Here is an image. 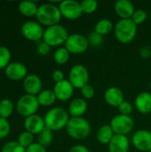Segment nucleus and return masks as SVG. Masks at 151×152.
<instances>
[{"label":"nucleus","mask_w":151,"mask_h":152,"mask_svg":"<svg viewBox=\"0 0 151 152\" xmlns=\"http://www.w3.org/2000/svg\"><path fill=\"white\" fill-rule=\"evenodd\" d=\"M14 105L10 99L5 98L0 101V118L7 119L12 115Z\"/></svg>","instance_id":"nucleus-26"},{"label":"nucleus","mask_w":151,"mask_h":152,"mask_svg":"<svg viewBox=\"0 0 151 152\" xmlns=\"http://www.w3.org/2000/svg\"><path fill=\"white\" fill-rule=\"evenodd\" d=\"M38 5L33 2V1H29V0H24L20 2L19 5H18V9L19 12L26 16V17H33L36 16L37 13V10H38Z\"/></svg>","instance_id":"nucleus-22"},{"label":"nucleus","mask_w":151,"mask_h":152,"mask_svg":"<svg viewBox=\"0 0 151 152\" xmlns=\"http://www.w3.org/2000/svg\"><path fill=\"white\" fill-rule=\"evenodd\" d=\"M65 129L69 136L75 140L86 139L92 131L91 124L83 117L70 118Z\"/></svg>","instance_id":"nucleus-2"},{"label":"nucleus","mask_w":151,"mask_h":152,"mask_svg":"<svg viewBox=\"0 0 151 152\" xmlns=\"http://www.w3.org/2000/svg\"><path fill=\"white\" fill-rule=\"evenodd\" d=\"M36 98H37L39 105L44 106V107L52 106L57 100L53 90H50V89L42 90L39 93V94L36 96Z\"/></svg>","instance_id":"nucleus-24"},{"label":"nucleus","mask_w":151,"mask_h":152,"mask_svg":"<svg viewBox=\"0 0 151 152\" xmlns=\"http://www.w3.org/2000/svg\"><path fill=\"white\" fill-rule=\"evenodd\" d=\"M50 50H51V46L44 41H41L37 45V47H36V51H37L38 54H40V55L48 54L50 53Z\"/></svg>","instance_id":"nucleus-38"},{"label":"nucleus","mask_w":151,"mask_h":152,"mask_svg":"<svg viewBox=\"0 0 151 152\" xmlns=\"http://www.w3.org/2000/svg\"><path fill=\"white\" fill-rule=\"evenodd\" d=\"M87 40H88L89 45H91L93 47H100L104 42L103 36L96 33L95 31L91 32L87 36Z\"/></svg>","instance_id":"nucleus-33"},{"label":"nucleus","mask_w":151,"mask_h":152,"mask_svg":"<svg viewBox=\"0 0 151 152\" xmlns=\"http://www.w3.org/2000/svg\"><path fill=\"white\" fill-rule=\"evenodd\" d=\"M17 142L22 147H24L25 149H27L28 147H29L31 144L34 143V134H30L29 132L24 131V132H22V133L20 134Z\"/></svg>","instance_id":"nucleus-30"},{"label":"nucleus","mask_w":151,"mask_h":152,"mask_svg":"<svg viewBox=\"0 0 151 152\" xmlns=\"http://www.w3.org/2000/svg\"><path fill=\"white\" fill-rule=\"evenodd\" d=\"M104 100L109 106L118 107L125 101L123 91L117 86H111L105 91Z\"/></svg>","instance_id":"nucleus-19"},{"label":"nucleus","mask_w":151,"mask_h":152,"mask_svg":"<svg viewBox=\"0 0 151 152\" xmlns=\"http://www.w3.org/2000/svg\"><path fill=\"white\" fill-rule=\"evenodd\" d=\"M137 34V25L132 19L120 20L115 26V36L117 39L124 44L127 45L133 42Z\"/></svg>","instance_id":"nucleus-4"},{"label":"nucleus","mask_w":151,"mask_h":152,"mask_svg":"<svg viewBox=\"0 0 151 152\" xmlns=\"http://www.w3.org/2000/svg\"><path fill=\"white\" fill-rule=\"evenodd\" d=\"M114 135H115V133L112 130L111 126L109 125H104L99 128L97 134H96V138L100 143L109 145V143L110 142Z\"/></svg>","instance_id":"nucleus-23"},{"label":"nucleus","mask_w":151,"mask_h":152,"mask_svg":"<svg viewBox=\"0 0 151 152\" xmlns=\"http://www.w3.org/2000/svg\"><path fill=\"white\" fill-rule=\"evenodd\" d=\"M114 9L116 13L121 20L131 19L136 11L133 4L129 0H118L115 3Z\"/></svg>","instance_id":"nucleus-17"},{"label":"nucleus","mask_w":151,"mask_h":152,"mask_svg":"<svg viewBox=\"0 0 151 152\" xmlns=\"http://www.w3.org/2000/svg\"><path fill=\"white\" fill-rule=\"evenodd\" d=\"M150 91H151V82H150Z\"/></svg>","instance_id":"nucleus-43"},{"label":"nucleus","mask_w":151,"mask_h":152,"mask_svg":"<svg viewBox=\"0 0 151 152\" xmlns=\"http://www.w3.org/2000/svg\"><path fill=\"white\" fill-rule=\"evenodd\" d=\"M132 143L140 151L149 152L151 150V132L149 130H138L132 137Z\"/></svg>","instance_id":"nucleus-12"},{"label":"nucleus","mask_w":151,"mask_h":152,"mask_svg":"<svg viewBox=\"0 0 151 152\" xmlns=\"http://www.w3.org/2000/svg\"><path fill=\"white\" fill-rule=\"evenodd\" d=\"M69 118V111L61 107H54L50 109L45 113L44 118L45 127L53 132L66 128Z\"/></svg>","instance_id":"nucleus-1"},{"label":"nucleus","mask_w":151,"mask_h":152,"mask_svg":"<svg viewBox=\"0 0 151 152\" xmlns=\"http://www.w3.org/2000/svg\"><path fill=\"white\" fill-rule=\"evenodd\" d=\"M52 77H53V81L55 83H59V82H61V81L65 80V78H64V73L61 69H55V70H53V72L52 74Z\"/></svg>","instance_id":"nucleus-40"},{"label":"nucleus","mask_w":151,"mask_h":152,"mask_svg":"<svg viewBox=\"0 0 151 152\" xmlns=\"http://www.w3.org/2000/svg\"><path fill=\"white\" fill-rule=\"evenodd\" d=\"M80 90H81V94H82V95H83V97H84L85 100H90V99L93 98L94 95H95V90H94V88L91 85H89V84L86 85V86H85Z\"/></svg>","instance_id":"nucleus-37"},{"label":"nucleus","mask_w":151,"mask_h":152,"mask_svg":"<svg viewBox=\"0 0 151 152\" xmlns=\"http://www.w3.org/2000/svg\"><path fill=\"white\" fill-rule=\"evenodd\" d=\"M4 74L10 80L23 81V79L28 76V69L22 62L12 61L4 69Z\"/></svg>","instance_id":"nucleus-13"},{"label":"nucleus","mask_w":151,"mask_h":152,"mask_svg":"<svg viewBox=\"0 0 151 152\" xmlns=\"http://www.w3.org/2000/svg\"><path fill=\"white\" fill-rule=\"evenodd\" d=\"M109 126L115 134L127 135L134 127V121L131 116L118 114L112 118Z\"/></svg>","instance_id":"nucleus-7"},{"label":"nucleus","mask_w":151,"mask_h":152,"mask_svg":"<svg viewBox=\"0 0 151 152\" xmlns=\"http://www.w3.org/2000/svg\"><path fill=\"white\" fill-rule=\"evenodd\" d=\"M1 152H26V149L22 147L18 142L12 141L3 145Z\"/></svg>","instance_id":"nucleus-31"},{"label":"nucleus","mask_w":151,"mask_h":152,"mask_svg":"<svg viewBox=\"0 0 151 152\" xmlns=\"http://www.w3.org/2000/svg\"><path fill=\"white\" fill-rule=\"evenodd\" d=\"M134 105L136 110L143 114L147 115L151 112V94L148 92L140 93L134 101Z\"/></svg>","instance_id":"nucleus-21"},{"label":"nucleus","mask_w":151,"mask_h":152,"mask_svg":"<svg viewBox=\"0 0 151 152\" xmlns=\"http://www.w3.org/2000/svg\"><path fill=\"white\" fill-rule=\"evenodd\" d=\"M22 86L27 94L37 96L42 91V80L36 74H28L22 81Z\"/></svg>","instance_id":"nucleus-14"},{"label":"nucleus","mask_w":151,"mask_h":152,"mask_svg":"<svg viewBox=\"0 0 151 152\" xmlns=\"http://www.w3.org/2000/svg\"><path fill=\"white\" fill-rule=\"evenodd\" d=\"M39 106L40 105L38 103L36 96L26 94L18 100L16 110L20 116L26 118L29 116L35 115L38 110Z\"/></svg>","instance_id":"nucleus-6"},{"label":"nucleus","mask_w":151,"mask_h":152,"mask_svg":"<svg viewBox=\"0 0 151 152\" xmlns=\"http://www.w3.org/2000/svg\"><path fill=\"white\" fill-rule=\"evenodd\" d=\"M70 53L65 47H59L53 53V60L57 64L62 65L69 61Z\"/></svg>","instance_id":"nucleus-27"},{"label":"nucleus","mask_w":151,"mask_h":152,"mask_svg":"<svg viewBox=\"0 0 151 152\" xmlns=\"http://www.w3.org/2000/svg\"><path fill=\"white\" fill-rule=\"evenodd\" d=\"M59 9L61 16L68 20H77L83 13L80 3L76 0L61 1L59 4Z\"/></svg>","instance_id":"nucleus-11"},{"label":"nucleus","mask_w":151,"mask_h":152,"mask_svg":"<svg viewBox=\"0 0 151 152\" xmlns=\"http://www.w3.org/2000/svg\"><path fill=\"white\" fill-rule=\"evenodd\" d=\"M89 46L87 37L79 33L69 35L65 42V48L72 54H81L85 53Z\"/></svg>","instance_id":"nucleus-8"},{"label":"nucleus","mask_w":151,"mask_h":152,"mask_svg":"<svg viewBox=\"0 0 151 152\" xmlns=\"http://www.w3.org/2000/svg\"><path fill=\"white\" fill-rule=\"evenodd\" d=\"M117 108H118V111L120 114L126 115V116H130V114H132L133 110V105L129 102H126V101H124Z\"/></svg>","instance_id":"nucleus-36"},{"label":"nucleus","mask_w":151,"mask_h":152,"mask_svg":"<svg viewBox=\"0 0 151 152\" xmlns=\"http://www.w3.org/2000/svg\"><path fill=\"white\" fill-rule=\"evenodd\" d=\"M26 152H47L44 146L39 144L38 142H34L29 147L26 149Z\"/></svg>","instance_id":"nucleus-39"},{"label":"nucleus","mask_w":151,"mask_h":152,"mask_svg":"<svg viewBox=\"0 0 151 152\" xmlns=\"http://www.w3.org/2000/svg\"><path fill=\"white\" fill-rule=\"evenodd\" d=\"M53 140V131L48 129L47 127H44V129L37 134V142L44 147L49 146Z\"/></svg>","instance_id":"nucleus-28"},{"label":"nucleus","mask_w":151,"mask_h":152,"mask_svg":"<svg viewBox=\"0 0 151 152\" xmlns=\"http://www.w3.org/2000/svg\"><path fill=\"white\" fill-rule=\"evenodd\" d=\"M36 17L41 25L51 27L59 24L62 16L61 14L59 6L51 3H45L38 7Z\"/></svg>","instance_id":"nucleus-3"},{"label":"nucleus","mask_w":151,"mask_h":152,"mask_svg":"<svg viewBox=\"0 0 151 152\" xmlns=\"http://www.w3.org/2000/svg\"><path fill=\"white\" fill-rule=\"evenodd\" d=\"M88 109V104L84 98H76L69 105V114L71 118L83 117Z\"/></svg>","instance_id":"nucleus-20"},{"label":"nucleus","mask_w":151,"mask_h":152,"mask_svg":"<svg viewBox=\"0 0 151 152\" xmlns=\"http://www.w3.org/2000/svg\"><path fill=\"white\" fill-rule=\"evenodd\" d=\"M131 19L133 20V21L136 25L142 24L146 20V19H147V12L144 10H142V9L136 10Z\"/></svg>","instance_id":"nucleus-35"},{"label":"nucleus","mask_w":151,"mask_h":152,"mask_svg":"<svg viewBox=\"0 0 151 152\" xmlns=\"http://www.w3.org/2000/svg\"><path fill=\"white\" fill-rule=\"evenodd\" d=\"M141 53H142V56L143 58H145V59L149 58V57H150V55L151 54L150 52V51H149V49H147V48H143V49H142Z\"/></svg>","instance_id":"nucleus-42"},{"label":"nucleus","mask_w":151,"mask_h":152,"mask_svg":"<svg viewBox=\"0 0 151 152\" xmlns=\"http://www.w3.org/2000/svg\"><path fill=\"white\" fill-rule=\"evenodd\" d=\"M24 128L25 131L29 132L32 134H39L45 127L44 119L41 116L35 114L29 116L25 118L24 120Z\"/></svg>","instance_id":"nucleus-15"},{"label":"nucleus","mask_w":151,"mask_h":152,"mask_svg":"<svg viewBox=\"0 0 151 152\" xmlns=\"http://www.w3.org/2000/svg\"><path fill=\"white\" fill-rule=\"evenodd\" d=\"M69 152H90L88 148L84 145H75L73 146Z\"/></svg>","instance_id":"nucleus-41"},{"label":"nucleus","mask_w":151,"mask_h":152,"mask_svg":"<svg viewBox=\"0 0 151 152\" xmlns=\"http://www.w3.org/2000/svg\"><path fill=\"white\" fill-rule=\"evenodd\" d=\"M74 86L71 85V83L69 80H63L59 83H55L53 87V92L55 94V96L57 100L65 102L73 96L74 94Z\"/></svg>","instance_id":"nucleus-16"},{"label":"nucleus","mask_w":151,"mask_h":152,"mask_svg":"<svg viewBox=\"0 0 151 152\" xmlns=\"http://www.w3.org/2000/svg\"><path fill=\"white\" fill-rule=\"evenodd\" d=\"M22 36L29 41H39L43 39L44 28L38 21L28 20L24 22L20 28Z\"/></svg>","instance_id":"nucleus-10"},{"label":"nucleus","mask_w":151,"mask_h":152,"mask_svg":"<svg viewBox=\"0 0 151 152\" xmlns=\"http://www.w3.org/2000/svg\"><path fill=\"white\" fill-rule=\"evenodd\" d=\"M69 81L74 86V88L81 89L89 82V72L82 64L74 65L69 73Z\"/></svg>","instance_id":"nucleus-9"},{"label":"nucleus","mask_w":151,"mask_h":152,"mask_svg":"<svg viewBox=\"0 0 151 152\" xmlns=\"http://www.w3.org/2000/svg\"><path fill=\"white\" fill-rule=\"evenodd\" d=\"M11 52L10 50L3 45H0V69H5L11 63Z\"/></svg>","instance_id":"nucleus-29"},{"label":"nucleus","mask_w":151,"mask_h":152,"mask_svg":"<svg viewBox=\"0 0 151 152\" xmlns=\"http://www.w3.org/2000/svg\"><path fill=\"white\" fill-rule=\"evenodd\" d=\"M108 146L109 152H128L130 141L127 135L115 134Z\"/></svg>","instance_id":"nucleus-18"},{"label":"nucleus","mask_w":151,"mask_h":152,"mask_svg":"<svg viewBox=\"0 0 151 152\" xmlns=\"http://www.w3.org/2000/svg\"><path fill=\"white\" fill-rule=\"evenodd\" d=\"M68 37L69 33L66 28L61 24H56L51 27H47L44 29L43 41L48 44L51 47H56L65 45Z\"/></svg>","instance_id":"nucleus-5"},{"label":"nucleus","mask_w":151,"mask_h":152,"mask_svg":"<svg viewBox=\"0 0 151 152\" xmlns=\"http://www.w3.org/2000/svg\"><path fill=\"white\" fill-rule=\"evenodd\" d=\"M113 28H114V25L110 20L101 19L96 23L93 31H95L96 33H98L101 36H104V35L109 34L113 29Z\"/></svg>","instance_id":"nucleus-25"},{"label":"nucleus","mask_w":151,"mask_h":152,"mask_svg":"<svg viewBox=\"0 0 151 152\" xmlns=\"http://www.w3.org/2000/svg\"><path fill=\"white\" fill-rule=\"evenodd\" d=\"M83 13L90 14L94 12L98 8V2L95 0H84L80 3Z\"/></svg>","instance_id":"nucleus-32"},{"label":"nucleus","mask_w":151,"mask_h":152,"mask_svg":"<svg viewBox=\"0 0 151 152\" xmlns=\"http://www.w3.org/2000/svg\"><path fill=\"white\" fill-rule=\"evenodd\" d=\"M149 152H151V150H150V151H149Z\"/></svg>","instance_id":"nucleus-44"},{"label":"nucleus","mask_w":151,"mask_h":152,"mask_svg":"<svg viewBox=\"0 0 151 152\" xmlns=\"http://www.w3.org/2000/svg\"><path fill=\"white\" fill-rule=\"evenodd\" d=\"M11 132V125L5 118H0V140L6 138Z\"/></svg>","instance_id":"nucleus-34"}]
</instances>
